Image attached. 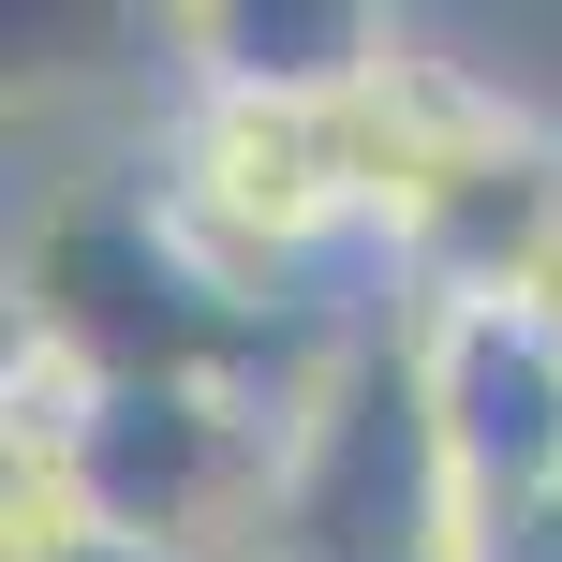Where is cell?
Listing matches in <instances>:
<instances>
[{"mask_svg": "<svg viewBox=\"0 0 562 562\" xmlns=\"http://www.w3.org/2000/svg\"><path fill=\"white\" fill-rule=\"evenodd\" d=\"M267 562H474V504H459L415 385V296L340 311V340L311 356L296 429H281Z\"/></svg>", "mask_w": 562, "mask_h": 562, "instance_id": "1", "label": "cell"}, {"mask_svg": "<svg viewBox=\"0 0 562 562\" xmlns=\"http://www.w3.org/2000/svg\"><path fill=\"white\" fill-rule=\"evenodd\" d=\"M415 385L474 533L562 488V340L518 296H415Z\"/></svg>", "mask_w": 562, "mask_h": 562, "instance_id": "2", "label": "cell"}, {"mask_svg": "<svg viewBox=\"0 0 562 562\" xmlns=\"http://www.w3.org/2000/svg\"><path fill=\"white\" fill-rule=\"evenodd\" d=\"M415 15H370V0H193L164 30L193 89H267V104H356L385 75V45Z\"/></svg>", "mask_w": 562, "mask_h": 562, "instance_id": "3", "label": "cell"}, {"mask_svg": "<svg viewBox=\"0 0 562 562\" xmlns=\"http://www.w3.org/2000/svg\"><path fill=\"white\" fill-rule=\"evenodd\" d=\"M474 562H562V488H548V504H518V518H488Z\"/></svg>", "mask_w": 562, "mask_h": 562, "instance_id": "4", "label": "cell"}, {"mask_svg": "<svg viewBox=\"0 0 562 562\" xmlns=\"http://www.w3.org/2000/svg\"><path fill=\"white\" fill-rule=\"evenodd\" d=\"M504 296H518V311H533V326L562 340V237H548V252H533V267H518V281H504Z\"/></svg>", "mask_w": 562, "mask_h": 562, "instance_id": "5", "label": "cell"}, {"mask_svg": "<svg viewBox=\"0 0 562 562\" xmlns=\"http://www.w3.org/2000/svg\"><path fill=\"white\" fill-rule=\"evenodd\" d=\"M59 562H207V548H164V533H75Z\"/></svg>", "mask_w": 562, "mask_h": 562, "instance_id": "6", "label": "cell"}]
</instances>
